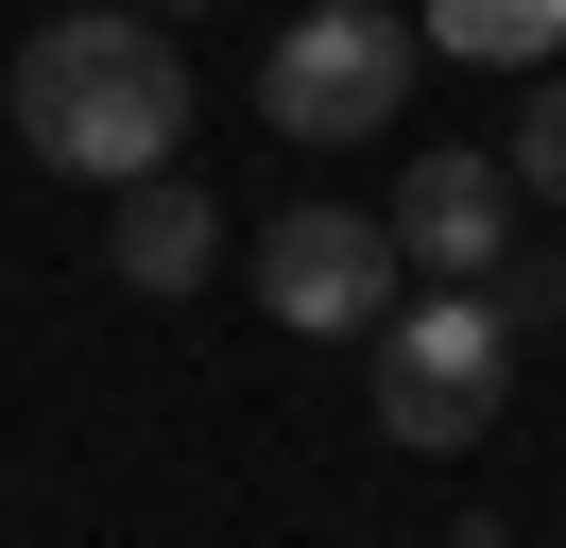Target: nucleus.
Masks as SVG:
<instances>
[{"instance_id": "nucleus-1", "label": "nucleus", "mask_w": 566, "mask_h": 548, "mask_svg": "<svg viewBox=\"0 0 566 548\" xmlns=\"http://www.w3.org/2000/svg\"><path fill=\"white\" fill-rule=\"evenodd\" d=\"M18 137H35L52 171H86V189H155L172 137H189V52H172V18H138V0L52 18L35 52H18Z\"/></svg>"}, {"instance_id": "nucleus-2", "label": "nucleus", "mask_w": 566, "mask_h": 548, "mask_svg": "<svg viewBox=\"0 0 566 548\" xmlns=\"http://www.w3.org/2000/svg\"><path fill=\"white\" fill-rule=\"evenodd\" d=\"M360 360H378V429L395 445H481L497 394H515V308L497 292H412Z\"/></svg>"}, {"instance_id": "nucleus-3", "label": "nucleus", "mask_w": 566, "mask_h": 548, "mask_svg": "<svg viewBox=\"0 0 566 548\" xmlns=\"http://www.w3.org/2000/svg\"><path fill=\"white\" fill-rule=\"evenodd\" d=\"M258 103H275V137H378L395 103H412V18H378V0H310V18L258 52Z\"/></svg>"}, {"instance_id": "nucleus-4", "label": "nucleus", "mask_w": 566, "mask_h": 548, "mask_svg": "<svg viewBox=\"0 0 566 548\" xmlns=\"http://www.w3.org/2000/svg\"><path fill=\"white\" fill-rule=\"evenodd\" d=\"M395 274L412 257H395V223H360V205H292V223L258 240V308H275L292 342H378L395 308H412Z\"/></svg>"}, {"instance_id": "nucleus-5", "label": "nucleus", "mask_w": 566, "mask_h": 548, "mask_svg": "<svg viewBox=\"0 0 566 548\" xmlns=\"http://www.w3.org/2000/svg\"><path fill=\"white\" fill-rule=\"evenodd\" d=\"M515 205H532V189H515L497 155L429 137V155L395 171V205H378V223H395V257H412L429 292H463V274H515Z\"/></svg>"}, {"instance_id": "nucleus-6", "label": "nucleus", "mask_w": 566, "mask_h": 548, "mask_svg": "<svg viewBox=\"0 0 566 548\" xmlns=\"http://www.w3.org/2000/svg\"><path fill=\"white\" fill-rule=\"evenodd\" d=\"M104 257H120V292H207V257H223V205L189 189V171H155V189H120Z\"/></svg>"}, {"instance_id": "nucleus-7", "label": "nucleus", "mask_w": 566, "mask_h": 548, "mask_svg": "<svg viewBox=\"0 0 566 548\" xmlns=\"http://www.w3.org/2000/svg\"><path fill=\"white\" fill-rule=\"evenodd\" d=\"M429 34L463 68H566V0H429Z\"/></svg>"}, {"instance_id": "nucleus-8", "label": "nucleus", "mask_w": 566, "mask_h": 548, "mask_svg": "<svg viewBox=\"0 0 566 548\" xmlns=\"http://www.w3.org/2000/svg\"><path fill=\"white\" fill-rule=\"evenodd\" d=\"M497 171H515L532 205H566V68H532V103H515V137H497Z\"/></svg>"}, {"instance_id": "nucleus-9", "label": "nucleus", "mask_w": 566, "mask_h": 548, "mask_svg": "<svg viewBox=\"0 0 566 548\" xmlns=\"http://www.w3.org/2000/svg\"><path fill=\"white\" fill-rule=\"evenodd\" d=\"M497 308H515V342H532V326H566V257H515V292H497Z\"/></svg>"}, {"instance_id": "nucleus-10", "label": "nucleus", "mask_w": 566, "mask_h": 548, "mask_svg": "<svg viewBox=\"0 0 566 548\" xmlns=\"http://www.w3.org/2000/svg\"><path fill=\"white\" fill-rule=\"evenodd\" d=\"M138 18H155V0H138ZM172 18H189V0H172Z\"/></svg>"}]
</instances>
